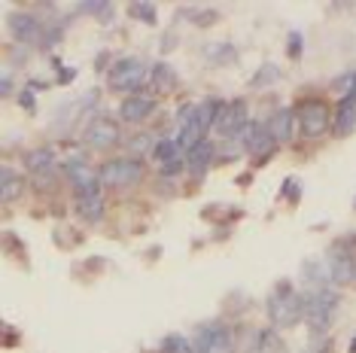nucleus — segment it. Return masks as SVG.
Returning a JSON list of instances; mask_svg holds the SVG:
<instances>
[{
  "label": "nucleus",
  "mask_w": 356,
  "mask_h": 353,
  "mask_svg": "<svg viewBox=\"0 0 356 353\" xmlns=\"http://www.w3.org/2000/svg\"><path fill=\"white\" fill-rule=\"evenodd\" d=\"M268 320L274 329H293L305 320V295L296 293L293 284L280 280L268 295Z\"/></svg>",
  "instance_id": "obj_1"
},
{
  "label": "nucleus",
  "mask_w": 356,
  "mask_h": 353,
  "mask_svg": "<svg viewBox=\"0 0 356 353\" xmlns=\"http://www.w3.org/2000/svg\"><path fill=\"white\" fill-rule=\"evenodd\" d=\"M338 314V293L329 290L326 284L314 286L305 295V323L311 329V335H323L332 326V320Z\"/></svg>",
  "instance_id": "obj_2"
},
{
  "label": "nucleus",
  "mask_w": 356,
  "mask_h": 353,
  "mask_svg": "<svg viewBox=\"0 0 356 353\" xmlns=\"http://www.w3.org/2000/svg\"><path fill=\"white\" fill-rule=\"evenodd\" d=\"M149 79V70L147 64L140 58H134V55H128V58H119L116 64L110 67V88L113 92H140V85Z\"/></svg>",
  "instance_id": "obj_3"
},
{
  "label": "nucleus",
  "mask_w": 356,
  "mask_h": 353,
  "mask_svg": "<svg viewBox=\"0 0 356 353\" xmlns=\"http://www.w3.org/2000/svg\"><path fill=\"white\" fill-rule=\"evenodd\" d=\"M326 274L332 284L338 286H350L356 284V253L353 247L341 240V244H332L326 253Z\"/></svg>",
  "instance_id": "obj_4"
},
{
  "label": "nucleus",
  "mask_w": 356,
  "mask_h": 353,
  "mask_svg": "<svg viewBox=\"0 0 356 353\" xmlns=\"http://www.w3.org/2000/svg\"><path fill=\"white\" fill-rule=\"evenodd\" d=\"M192 344H195V353H232L234 350V332L225 323H201L192 335Z\"/></svg>",
  "instance_id": "obj_5"
},
{
  "label": "nucleus",
  "mask_w": 356,
  "mask_h": 353,
  "mask_svg": "<svg viewBox=\"0 0 356 353\" xmlns=\"http://www.w3.org/2000/svg\"><path fill=\"white\" fill-rule=\"evenodd\" d=\"M101 183L110 189H128L134 183H140L143 176V165L137 158H110L101 165Z\"/></svg>",
  "instance_id": "obj_6"
},
{
  "label": "nucleus",
  "mask_w": 356,
  "mask_h": 353,
  "mask_svg": "<svg viewBox=\"0 0 356 353\" xmlns=\"http://www.w3.org/2000/svg\"><path fill=\"white\" fill-rule=\"evenodd\" d=\"M296 119H298V128H302V134L305 138H320V134H326L329 131V107H326V101H320V98H307L298 104V110H296Z\"/></svg>",
  "instance_id": "obj_7"
},
{
  "label": "nucleus",
  "mask_w": 356,
  "mask_h": 353,
  "mask_svg": "<svg viewBox=\"0 0 356 353\" xmlns=\"http://www.w3.org/2000/svg\"><path fill=\"white\" fill-rule=\"evenodd\" d=\"M152 113H156V95H149V92H134L119 104V116H122V122H128V125H140L143 119H149Z\"/></svg>",
  "instance_id": "obj_8"
},
{
  "label": "nucleus",
  "mask_w": 356,
  "mask_h": 353,
  "mask_svg": "<svg viewBox=\"0 0 356 353\" xmlns=\"http://www.w3.org/2000/svg\"><path fill=\"white\" fill-rule=\"evenodd\" d=\"M10 34L25 46H34V43H43L46 40V28L37 15L31 13H13L10 15Z\"/></svg>",
  "instance_id": "obj_9"
},
{
  "label": "nucleus",
  "mask_w": 356,
  "mask_h": 353,
  "mask_svg": "<svg viewBox=\"0 0 356 353\" xmlns=\"http://www.w3.org/2000/svg\"><path fill=\"white\" fill-rule=\"evenodd\" d=\"M86 143L92 149H110V147H119L122 143V131L119 125L107 116H98L92 125L86 128Z\"/></svg>",
  "instance_id": "obj_10"
},
{
  "label": "nucleus",
  "mask_w": 356,
  "mask_h": 353,
  "mask_svg": "<svg viewBox=\"0 0 356 353\" xmlns=\"http://www.w3.org/2000/svg\"><path fill=\"white\" fill-rule=\"evenodd\" d=\"M247 104L244 101H229L222 104V113H220V122H216V128L225 134V138H238L241 131L247 128Z\"/></svg>",
  "instance_id": "obj_11"
},
{
  "label": "nucleus",
  "mask_w": 356,
  "mask_h": 353,
  "mask_svg": "<svg viewBox=\"0 0 356 353\" xmlns=\"http://www.w3.org/2000/svg\"><path fill=\"white\" fill-rule=\"evenodd\" d=\"M296 110H289V107H280V110H274V116L268 119V134H271V140L274 143H289L293 140V134H296Z\"/></svg>",
  "instance_id": "obj_12"
},
{
  "label": "nucleus",
  "mask_w": 356,
  "mask_h": 353,
  "mask_svg": "<svg viewBox=\"0 0 356 353\" xmlns=\"http://www.w3.org/2000/svg\"><path fill=\"white\" fill-rule=\"evenodd\" d=\"M241 143H244V149L250 152V156H262L265 149L271 147V134H268V125H262V122H247V128L238 134Z\"/></svg>",
  "instance_id": "obj_13"
},
{
  "label": "nucleus",
  "mask_w": 356,
  "mask_h": 353,
  "mask_svg": "<svg viewBox=\"0 0 356 353\" xmlns=\"http://www.w3.org/2000/svg\"><path fill=\"white\" fill-rule=\"evenodd\" d=\"M64 174L74 183V192H101V176H95V171L86 162H67Z\"/></svg>",
  "instance_id": "obj_14"
},
{
  "label": "nucleus",
  "mask_w": 356,
  "mask_h": 353,
  "mask_svg": "<svg viewBox=\"0 0 356 353\" xmlns=\"http://www.w3.org/2000/svg\"><path fill=\"white\" fill-rule=\"evenodd\" d=\"M74 204H76V213L83 216L86 222H101L104 220V195L101 192H76Z\"/></svg>",
  "instance_id": "obj_15"
},
{
  "label": "nucleus",
  "mask_w": 356,
  "mask_h": 353,
  "mask_svg": "<svg viewBox=\"0 0 356 353\" xmlns=\"http://www.w3.org/2000/svg\"><path fill=\"white\" fill-rule=\"evenodd\" d=\"M213 143H210L207 138L201 140V143H195L189 152H186V167H189V174H195V176H201L210 167V162H213Z\"/></svg>",
  "instance_id": "obj_16"
},
{
  "label": "nucleus",
  "mask_w": 356,
  "mask_h": 353,
  "mask_svg": "<svg viewBox=\"0 0 356 353\" xmlns=\"http://www.w3.org/2000/svg\"><path fill=\"white\" fill-rule=\"evenodd\" d=\"M25 167L31 174H37V176H49L52 174V167H55V152L49 147H40V149H31L28 156H25Z\"/></svg>",
  "instance_id": "obj_17"
},
{
  "label": "nucleus",
  "mask_w": 356,
  "mask_h": 353,
  "mask_svg": "<svg viewBox=\"0 0 356 353\" xmlns=\"http://www.w3.org/2000/svg\"><path fill=\"white\" fill-rule=\"evenodd\" d=\"M22 189H25V180H22V176L15 174L10 165H6L3 171H0V202H3V204L15 202V198L22 195Z\"/></svg>",
  "instance_id": "obj_18"
},
{
  "label": "nucleus",
  "mask_w": 356,
  "mask_h": 353,
  "mask_svg": "<svg viewBox=\"0 0 356 353\" xmlns=\"http://www.w3.org/2000/svg\"><path fill=\"white\" fill-rule=\"evenodd\" d=\"M353 128H356V101L344 98L338 104V113H335V134L338 138H347Z\"/></svg>",
  "instance_id": "obj_19"
},
{
  "label": "nucleus",
  "mask_w": 356,
  "mask_h": 353,
  "mask_svg": "<svg viewBox=\"0 0 356 353\" xmlns=\"http://www.w3.org/2000/svg\"><path fill=\"white\" fill-rule=\"evenodd\" d=\"M149 85H152V92L156 95L171 92V88L177 85V74H174L171 64H156V67L149 70Z\"/></svg>",
  "instance_id": "obj_20"
},
{
  "label": "nucleus",
  "mask_w": 356,
  "mask_h": 353,
  "mask_svg": "<svg viewBox=\"0 0 356 353\" xmlns=\"http://www.w3.org/2000/svg\"><path fill=\"white\" fill-rule=\"evenodd\" d=\"M283 350V341L277 338L274 329H262V332L253 338V350L250 353H280Z\"/></svg>",
  "instance_id": "obj_21"
},
{
  "label": "nucleus",
  "mask_w": 356,
  "mask_h": 353,
  "mask_svg": "<svg viewBox=\"0 0 356 353\" xmlns=\"http://www.w3.org/2000/svg\"><path fill=\"white\" fill-rule=\"evenodd\" d=\"M161 353H195V344H192V338H186V335L174 332L161 341Z\"/></svg>",
  "instance_id": "obj_22"
},
{
  "label": "nucleus",
  "mask_w": 356,
  "mask_h": 353,
  "mask_svg": "<svg viewBox=\"0 0 356 353\" xmlns=\"http://www.w3.org/2000/svg\"><path fill=\"white\" fill-rule=\"evenodd\" d=\"M180 140H177V138H165V140H161L159 143V147H156V158H159V162L161 165H168V162H177V158H180Z\"/></svg>",
  "instance_id": "obj_23"
},
{
  "label": "nucleus",
  "mask_w": 356,
  "mask_h": 353,
  "mask_svg": "<svg viewBox=\"0 0 356 353\" xmlns=\"http://www.w3.org/2000/svg\"><path fill=\"white\" fill-rule=\"evenodd\" d=\"M128 15L143 25H159V13H156V3H131L128 6Z\"/></svg>",
  "instance_id": "obj_24"
},
{
  "label": "nucleus",
  "mask_w": 356,
  "mask_h": 353,
  "mask_svg": "<svg viewBox=\"0 0 356 353\" xmlns=\"http://www.w3.org/2000/svg\"><path fill=\"white\" fill-rule=\"evenodd\" d=\"M79 10H86V13H92V15H98V19L107 25V22L113 19V3H83Z\"/></svg>",
  "instance_id": "obj_25"
},
{
  "label": "nucleus",
  "mask_w": 356,
  "mask_h": 353,
  "mask_svg": "<svg viewBox=\"0 0 356 353\" xmlns=\"http://www.w3.org/2000/svg\"><path fill=\"white\" fill-rule=\"evenodd\" d=\"M207 58H213V61H232L234 58V49L229 43H220V49H207Z\"/></svg>",
  "instance_id": "obj_26"
},
{
  "label": "nucleus",
  "mask_w": 356,
  "mask_h": 353,
  "mask_svg": "<svg viewBox=\"0 0 356 353\" xmlns=\"http://www.w3.org/2000/svg\"><path fill=\"white\" fill-rule=\"evenodd\" d=\"M286 52H289V58H298V55H302V34H298V31H293V34H289Z\"/></svg>",
  "instance_id": "obj_27"
},
{
  "label": "nucleus",
  "mask_w": 356,
  "mask_h": 353,
  "mask_svg": "<svg viewBox=\"0 0 356 353\" xmlns=\"http://www.w3.org/2000/svg\"><path fill=\"white\" fill-rule=\"evenodd\" d=\"M277 79V67H262V74L253 76V85H262V83H274Z\"/></svg>",
  "instance_id": "obj_28"
},
{
  "label": "nucleus",
  "mask_w": 356,
  "mask_h": 353,
  "mask_svg": "<svg viewBox=\"0 0 356 353\" xmlns=\"http://www.w3.org/2000/svg\"><path fill=\"white\" fill-rule=\"evenodd\" d=\"M213 22H216V13H198L195 15V25L198 28H207V25H213Z\"/></svg>",
  "instance_id": "obj_29"
},
{
  "label": "nucleus",
  "mask_w": 356,
  "mask_h": 353,
  "mask_svg": "<svg viewBox=\"0 0 356 353\" xmlns=\"http://www.w3.org/2000/svg\"><path fill=\"white\" fill-rule=\"evenodd\" d=\"M283 195L296 202V198H298V180H286V183H283Z\"/></svg>",
  "instance_id": "obj_30"
},
{
  "label": "nucleus",
  "mask_w": 356,
  "mask_h": 353,
  "mask_svg": "<svg viewBox=\"0 0 356 353\" xmlns=\"http://www.w3.org/2000/svg\"><path fill=\"white\" fill-rule=\"evenodd\" d=\"M180 167H183V162H180V158H177V162L161 165V174H165V176H174V174H180Z\"/></svg>",
  "instance_id": "obj_31"
},
{
  "label": "nucleus",
  "mask_w": 356,
  "mask_h": 353,
  "mask_svg": "<svg viewBox=\"0 0 356 353\" xmlns=\"http://www.w3.org/2000/svg\"><path fill=\"white\" fill-rule=\"evenodd\" d=\"M134 149H137V152H147V149H149V138H147V134L134 140Z\"/></svg>",
  "instance_id": "obj_32"
},
{
  "label": "nucleus",
  "mask_w": 356,
  "mask_h": 353,
  "mask_svg": "<svg viewBox=\"0 0 356 353\" xmlns=\"http://www.w3.org/2000/svg\"><path fill=\"white\" fill-rule=\"evenodd\" d=\"M0 88H3V95L13 92V76L10 74H3V83H0Z\"/></svg>",
  "instance_id": "obj_33"
},
{
  "label": "nucleus",
  "mask_w": 356,
  "mask_h": 353,
  "mask_svg": "<svg viewBox=\"0 0 356 353\" xmlns=\"http://www.w3.org/2000/svg\"><path fill=\"white\" fill-rule=\"evenodd\" d=\"M22 104H25V110H34V98H31V92H22Z\"/></svg>",
  "instance_id": "obj_34"
},
{
  "label": "nucleus",
  "mask_w": 356,
  "mask_h": 353,
  "mask_svg": "<svg viewBox=\"0 0 356 353\" xmlns=\"http://www.w3.org/2000/svg\"><path fill=\"white\" fill-rule=\"evenodd\" d=\"M350 98L356 101V74H353V85H350Z\"/></svg>",
  "instance_id": "obj_35"
},
{
  "label": "nucleus",
  "mask_w": 356,
  "mask_h": 353,
  "mask_svg": "<svg viewBox=\"0 0 356 353\" xmlns=\"http://www.w3.org/2000/svg\"><path fill=\"white\" fill-rule=\"evenodd\" d=\"M350 353H356V338H353V341H350Z\"/></svg>",
  "instance_id": "obj_36"
}]
</instances>
